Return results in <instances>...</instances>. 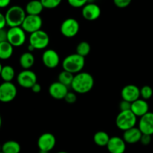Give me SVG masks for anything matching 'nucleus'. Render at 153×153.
<instances>
[{
	"instance_id": "nucleus-1",
	"label": "nucleus",
	"mask_w": 153,
	"mask_h": 153,
	"mask_svg": "<svg viewBox=\"0 0 153 153\" xmlns=\"http://www.w3.org/2000/svg\"><path fill=\"white\" fill-rule=\"evenodd\" d=\"M94 85V79L92 75L87 72H81L75 75L71 88L76 94H85L90 92Z\"/></svg>"
},
{
	"instance_id": "nucleus-2",
	"label": "nucleus",
	"mask_w": 153,
	"mask_h": 153,
	"mask_svg": "<svg viewBox=\"0 0 153 153\" xmlns=\"http://www.w3.org/2000/svg\"><path fill=\"white\" fill-rule=\"evenodd\" d=\"M4 15L7 26L10 28L20 27L27 16L25 10L19 5H13L9 7Z\"/></svg>"
},
{
	"instance_id": "nucleus-3",
	"label": "nucleus",
	"mask_w": 153,
	"mask_h": 153,
	"mask_svg": "<svg viewBox=\"0 0 153 153\" xmlns=\"http://www.w3.org/2000/svg\"><path fill=\"white\" fill-rule=\"evenodd\" d=\"M85 65V59L84 57L77 53L69 55L63 60L62 67L64 70L73 74L81 73Z\"/></svg>"
},
{
	"instance_id": "nucleus-4",
	"label": "nucleus",
	"mask_w": 153,
	"mask_h": 153,
	"mask_svg": "<svg viewBox=\"0 0 153 153\" xmlns=\"http://www.w3.org/2000/svg\"><path fill=\"white\" fill-rule=\"evenodd\" d=\"M137 121V117L131 110L120 111L116 117V126L119 129L125 131L135 127Z\"/></svg>"
},
{
	"instance_id": "nucleus-5",
	"label": "nucleus",
	"mask_w": 153,
	"mask_h": 153,
	"mask_svg": "<svg viewBox=\"0 0 153 153\" xmlns=\"http://www.w3.org/2000/svg\"><path fill=\"white\" fill-rule=\"evenodd\" d=\"M50 38L46 31L40 30L30 34L29 45L32 46L35 50L44 49L49 46Z\"/></svg>"
},
{
	"instance_id": "nucleus-6",
	"label": "nucleus",
	"mask_w": 153,
	"mask_h": 153,
	"mask_svg": "<svg viewBox=\"0 0 153 153\" xmlns=\"http://www.w3.org/2000/svg\"><path fill=\"white\" fill-rule=\"evenodd\" d=\"M79 22L74 18H67L63 21L60 27V31L64 37L72 38L76 37L79 32Z\"/></svg>"
},
{
	"instance_id": "nucleus-7",
	"label": "nucleus",
	"mask_w": 153,
	"mask_h": 153,
	"mask_svg": "<svg viewBox=\"0 0 153 153\" xmlns=\"http://www.w3.org/2000/svg\"><path fill=\"white\" fill-rule=\"evenodd\" d=\"M26 40V34L22 27H13L7 30V41L13 46H22Z\"/></svg>"
},
{
	"instance_id": "nucleus-8",
	"label": "nucleus",
	"mask_w": 153,
	"mask_h": 153,
	"mask_svg": "<svg viewBox=\"0 0 153 153\" xmlns=\"http://www.w3.org/2000/svg\"><path fill=\"white\" fill-rule=\"evenodd\" d=\"M42 25H43V19L40 16L27 14L21 27L23 28L25 32L32 34L41 30Z\"/></svg>"
},
{
	"instance_id": "nucleus-9",
	"label": "nucleus",
	"mask_w": 153,
	"mask_h": 153,
	"mask_svg": "<svg viewBox=\"0 0 153 153\" xmlns=\"http://www.w3.org/2000/svg\"><path fill=\"white\" fill-rule=\"evenodd\" d=\"M19 86L24 88H31L37 83V76L34 72L31 70H23L16 77Z\"/></svg>"
},
{
	"instance_id": "nucleus-10",
	"label": "nucleus",
	"mask_w": 153,
	"mask_h": 153,
	"mask_svg": "<svg viewBox=\"0 0 153 153\" xmlns=\"http://www.w3.org/2000/svg\"><path fill=\"white\" fill-rule=\"evenodd\" d=\"M17 89L12 82H3L0 85V101L8 103L13 101L16 97Z\"/></svg>"
},
{
	"instance_id": "nucleus-11",
	"label": "nucleus",
	"mask_w": 153,
	"mask_h": 153,
	"mask_svg": "<svg viewBox=\"0 0 153 153\" xmlns=\"http://www.w3.org/2000/svg\"><path fill=\"white\" fill-rule=\"evenodd\" d=\"M56 144V138L51 133H43L37 140V146L39 150L49 153L54 149Z\"/></svg>"
},
{
	"instance_id": "nucleus-12",
	"label": "nucleus",
	"mask_w": 153,
	"mask_h": 153,
	"mask_svg": "<svg viewBox=\"0 0 153 153\" xmlns=\"http://www.w3.org/2000/svg\"><path fill=\"white\" fill-rule=\"evenodd\" d=\"M42 61L46 67L54 69L59 65L60 56L54 49H46L42 55Z\"/></svg>"
},
{
	"instance_id": "nucleus-13",
	"label": "nucleus",
	"mask_w": 153,
	"mask_h": 153,
	"mask_svg": "<svg viewBox=\"0 0 153 153\" xmlns=\"http://www.w3.org/2000/svg\"><path fill=\"white\" fill-rule=\"evenodd\" d=\"M121 97L123 100L132 103L140 97V89L134 85H127L121 91Z\"/></svg>"
},
{
	"instance_id": "nucleus-14",
	"label": "nucleus",
	"mask_w": 153,
	"mask_h": 153,
	"mask_svg": "<svg viewBox=\"0 0 153 153\" xmlns=\"http://www.w3.org/2000/svg\"><path fill=\"white\" fill-rule=\"evenodd\" d=\"M82 15L88 21H94L101 15V9L100 6L94 3H88L82 7Z\"/></svg>"
},
{
	"instance_id": "nucleus-15",
	"label": "nucleus",
	"mask_w": 153,
	"mask_h": 153,
	"mask_svg": "<svg viewBox=\"0 0 153 153\" xmlns=\"http://www.w3.org/2000/svg\"><path fill=\"white\" fill-rule=\"evenodd\" d=\"M138 128L143 134L153 135V112H148L140 118Z\"/></svg>"
},
{
	"instance_id": "nucleus-16",
	"label": "nucleus",
	"mask_w": 153,
	"mask_h": 153,
	"mask_svg": "<svg viewBox=\"0 0 153 153\" xmlns=\"http://www.w3.org/2000/svg\"><path fill=\"white\" fill-rule=\"evenodd\" d=\"M68 92V87L58 81L51 84L49 88V95L55 100H64Z\"/></svg>"
},
{
	"instance_id": "nucleus-17",
	"label": "nucleus",
	"mask_w": 153,
	"mask_h": 153,
	"mask_svg": "<svg viewBox=\"0 0 153 153\" xmlns=\"http://www.w3.org/2000/svg\"><path fill=\"white\" fill-rule=\"evenodd\" d=\"M107 149L110 153H124L126 149V143L123 138L114 136L111 137L107 145Z\"/></svg>"
},
{
	"instance_id": "nucleus-18",
	"label": "nucleus",
	"mask_w": 153,
	"mask_h": 153,
	"mask_svg": "<svg viewBox=\"0 0 153 153\" xmlns=\"http://www.w3.org/2000/svg\"><path fill=\"white\" fill-rule=\"evenodd\" d=\"M149 106L146 100L139 99L131 103V111L135 114L137 117H141L149 111Z\"/></svg>"
},
{
	"instance_id": "nucleus-19",
	"label": "nucleus",
	"mask_w": 153,
	"mask_h": 153,
	"mask_svg": "<svg viewBox=\"0 0 153 153\" xmlns=\"http://www.w3.org/2000/svg\"><path fill=\"white\" fill-rule=\"evenodd\" d=\"M143 133L141 132L138 127H134L130 129L126 130L123 132V138L125 142L128 144H134L137 142L140 141Z\"/></svg>"
},
{
	"instance_id": "nucleus-20",
	"label": "nucleus",
	"mask_w": 153,
	"mask_h": 153,
	"mask_svg": "<svg viewBox=\"0 0 153 153\" xmlns=\"http://www.w3.org/2000/svg\"><path fill=\"white\" fill-rule=\"evenodd\" d=\"M43 9H44V7L42 4L40 0H31L27 3L25 10L28 15L40 16Z\"/></svg>"
},
{
	"instance_id": "nucleus-21",
	"label": "nucleus",
	"mask_w": 153,
	"mask_h": 153,
	"mask_svg": "<svg viewBox=\"0 0 153 153\" xmlns=\"http://www.w3.org/2000/svg\"><path fill=\"white\" fill-rule=\"evenodd\" d=\"M34 55L30 52H24L19 58V64L23 70H30L34 64Z\"/></svg>"
},
{
	"instance_id": "nucleus-22",
	"label": "nucleus",
	"mask_w": 153,
	"mask_h": 153,
	"mask_svg": "<svg viewBox=\"0 0 153 153\" xmlns=\"http://www.w3.org/2000/svg\"><path fill=\"white\" fill-rule=\"evenodd\" d=\"M13 46L8 41L0 43V58L7 60L13 55Z\"/></svg>"
},
{
	"instance_id": "nucleus-23",
	"label": "nucleus",
	"mask_w": 153,
	"mask_h": 153,
	"mask_svg": "<svg viewBox=\"0 0 153 153\" xmlns=\"http://www.w3.org/2000/svg\"><path fill=\"white\" fill-rule=\"evenodd\" d=\"M20 150V145L15 140H7L1 146V152L3 153H19Z\"/></svg>"
},
{
	"instance_id": "nucleus-24",
	"label": "nucleus",
	"mask_w": 153,
	"mask_h": 153,
	"mask_svg": "<svg viewBox=\"0 0 153 153\" xmlns=\"http://www.w3.org/2000/svg\"><path fill=\"white\" fill-rule=\"evenodd\" d=\"M111 137L107 132L99 131L94 135V142L99 146H107Z\"/></svg>"
},
{
	"instance_id": "nucleus-25",
	"label": "nucleus",
	"mask_w": 153,
	"mask_h": 153,
	"mask_svg": "<svg viewBox=\"0 0 153 153\" xmlns=\"http://www.w3.org/2000/svg\"><path fill=\"white\" fill-rule=\"evenodd\" d=\"M0 73L4 82H11L15 77L14 69L10 65L1 66Z\"/></svg>"
},
{
	"instance_id": "nucleus-26",
	"label": "nucleus",
	"mask_w": 153,
	"mask_h": 153,
	"mask_svg": "<svg viewBox=\"0 0 153 153\" xmlns=\"http://www.w3.org/2000/svg\"><path fill=\"white\" fill-rule=\"evenodd\" d=\"M74 74H73V73L65 71V70H63L58 75V82H61L63 85H66L67 87L71 86L73 79H74Z\"/></svg>"
},
{
	"instance_id": "nucleus-27",
	"label": "nucleus",
	"mask_w": 153,
	"mask_h": 153,
	"mask_svg": "<svg viewBox=\"0 0 153 153\" xmlns=\"http://www.w3.org/2000/svg\"><path fill=\"white\" fill-rule=\"evenodd\" d=\"M91 46L90 45V43L87 41H82L76 46V53L85 58L87 55H89V53L91 52Z\"/></svg>"
},
{
	"instance_id": "nucleus-28",
	"label": "nucleus",
	"mask_w": 153,
	"mask_h": 153,
	"mask_svg": "<svg viewBox=\"0 0 153 153\" xmlns=\"http://www.w3.org/2000/svg\"><path fill=\"white\" fill-rule=\"evenodd\" d=\"M152 88L149 85H145L140 88V97L144 100H148L152 97Z\"/></svg>"
},
{
	"instance_id": "nucleus-29",
	"label": "nucleus",
	"mask_w": 153,
	"mask_h": 153,
	"mask_svg": "<svg viewBox=\"0 0 153 153\" xmlns=\"http://www.w3.org/2000/svg\"><path fill=\"white\" fill-rule=\"evenodd\" d=\"M44 8L54 9L61 4L62 0H40Z\"/></svg>"
},
{
	"instance_id": "nucleus-30",
	"label": "nucleus",
	"mask_w": 153,
	"mask_h": 153,
	"mask_svg": "<svg viewBox=\"0 0 153 153\" xmlns=\"http://www.w3.org/2000/svg\"><path fill=\"white\" fill-rule=\"evenodd\" d=\"M88 0H67V2L71 7L75 8L83 7L84 6L88 4Z\"/></svg>"
},
{
	"instance_id": "nucleus-31",
	"label": "nucleus",
	"mask_w": 153,
	"mask_h": 153,
	"mask_svg": "<svg viewBox=\"0 0 153 153\" xmlns=\"http://www.w3.org/2000/svg\"><path fill=\"white\" fill-rule=\"evenodd\" d=\"M64 100L67 103L69 104H73L77 101V95H76V92H70L69 91L67 93V96L64 98Z\"/></svg>"
},
{
	"instance_id": "nucleus-32",
	"label": "nucleus",
	"mask_w": 153,
	"mask_h": 153,
	"mask_svg": "<svg viewBox=\"0 0 153 153\" xmlns=\"http://www.w3.org/2000/svg\"><path fill=\"white\" fill-rule=\"evenodd\" d=\"M132 0H113L114 4L119 8H125L131 3Z\"/></svg>"
},
{
	"instance_id": "nucleus-33",
	"label": "nucleus",
	"mask_w": 153,
	"mask_h": 153,
	"mask_svg": "<svg viewBox=\"0 0 153 153\" xmlns=\"http://www.w3.org/2000/svg\"><path fill=\"white\" fill-rule=\"evenodd\" d=\"M131 108V103L128 101L123 100L119 104V108L120 111H130Z\"/></svg>"
},
{
	"instance_id": "nucleus-34",
	"label": "nucleus",
	"mask_w": 153,
	"mask_h": 153,
	"mask_svg": "<svg viewBox=\"0 0 153 153\" xmlns=\"http://www.w3.org/2000/svg\"><path fill=\"white\" fill-rule=\"evenodd\" d=\"M152 140H153V138H152V136L148 135V134H143L140 142L142 143V144L144 145V146H147V145H149V143H151Z\"/></svg>"
},
{
	"instance_id": "nucleus-35",
	"label": "nucleus",
	"mask_w": 153,
	"mask_h": 153,
	"mask_svg": "<svg viewBox=\"0 0 153 153\" xmlns=\"http://www.w3.org/2000/svg\"><path fill=\"white\" fill-rule=\"evenodd\" d=\"M7 41V30L0 29V43Z\"/></svg>"
},
{
	"instance_id": "nucleus-36",
	"label": "nucleus",
	"mask_w": 153,
	"mask_h": 153,
	"mask_svg": "<svg viewBox=\"0 0 153 153\" xmlns=\"http://www.w3.org/2000/svg\"><path fill=\"white\" fill-rule=\"evenodd\" d=\"M7 25L5 15L3 13H0V29H4V27Z\"/></svg>"
},
{
	"instance_id": "nucleus-37",
	"label": "nucleus",
	"mask_w": 153,
	"mask_h": 153,
	"mask_svg": "<svg viewBox=\"0 0 153 153\" xmlns=\"http://www.w3.org/2000/svg\"><path fill=\"white\" fill-rule=\"evenodd\" d=\"M31 91H32L34 93H35V94H38V93H40V91H41L42 88H41V85H40V84L36 83L35 85L31 88Z\"/></svg>"
},
{
	"instance_id": "nucleus-38",
	"label": "nucleus",
	"mask_w": 153,
	"mask_h": 153,
	"mask_svg": "<svg viewBox=\"0 0 153 153\" xmlns=\"http://www.w3.org/2000/svg\"><path fill=\"white\" fill-rule=\"evenodd\" d=\"M10 1H11V0H0V7H1V8L7 7V6L10 4Z\"/></svg>"
},
{
	"instance_id": "nucleus-39",
	"label": "nucleus",
	"mask_w": 153,
	"mask_h": 153,
	"mask_svg": "<svg viewBox=\"0 0 153 153\" xmlns=\"http://www.w3.org/2000/svg\"><path fill=\"white\" fill-rule=\"evenodd\" d=\"M58 153H68V152H64V151H61V152H58Z\"/></svg>"
},
{
	"instance_id": "nucleus-40",
	"label": "nucleus",
	"mask_w": 153,
	"mask_h": 153,
	"mask_svg": "<svg viewBox=\"0 0 153 153\" xmlns=\"http://www.w3.org/2000/svg\"><path fill=\"white\" fill-rule=\"evenodd\" d=\"M1 153H3V152H1Z\"/></svg>"
},
{
	"instance_id": "nucleus-41",
	"label": "nucleus",
	"mask_w": 153,
	"mask_h": 153,
	"mask_svg": "<svg viewBox=\"0 0 153 153\" xmlns=\"http://www.w3.org/2000/svg\"><path fill=\"white\" fill-rule=\"evenodd\" d=\"M152 138H153V137H152Z\"/></svg>"
}]
</instances>
